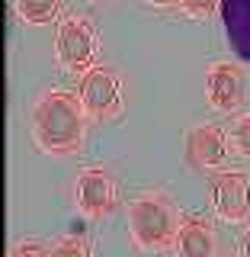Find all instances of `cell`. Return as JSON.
<instances>
[{"mask_svg": "<svg viewBox=\"0 0 250 257\" xmlns=\"http://www.w3.org/2000/svg\"><path fill=\"white\" fill-rule=\"evenodd\" d=\"M87 132V109L71 90H45L32 109V135L52 158H71L80 151Z\"/></svg>", "mask_w": 250, "mask_h": 257, "instance_id": "cell-1", "label": "cell"}, {"mask_svg": "<svg viewBox=\"0 0 250 257\" xmlns=\"http://www.w3.org/2000/svg\"><path fill=\"white\" fill-rule=\"evenodd\" d=\"M180 212L167 193H144L128 206V235L141 251H167L176 244Z\"/></svg>", "mask_w": 250, "mask_h": 257, "instance_id": "cell-2", "label": "cell"}, {"mask_svg": "<svg viewBox=\"0 0 250 257\" xmlns=\"http://www.w3.org/2000/svg\"><path fill=\"white\" fill-rule=\"evenodd\" d=\"M96 48H100V39H96V29L87 16H64V23L58 26V39H55V55L68 71H84L93 68L96 61Z\"/></svg>", "mask_w": 250, "mask_h": 257, "instance_id": "cell-3", "label": "cell"}, {"mask_svg": "<svg viewBox=\"0 0 250 257\" xmlns=\"http://www.w3.org/2000/svg\"><path fill=\"white\" fill-rule=\"evenodd\" d=\"M77 96H80V103H84L87 116H93V119L116 116V112L122 109V80H119V74L112 68L93 64L90 71L80 74Z\"/></svg>", "mask_w": 250, "mask_h": 257, "instance_id": "cell-4", "label": "cell"}, {"mask_svg": "<svg viewBox=\"0 0 250 257\" xmlns=\"http://www.w3.org/2000/svg\"><path fill=\"white\" fill-rule=\"evenodd\" d=\"M74 203L90 219L112 212L119 206V183L106 167H84L74 183Z\"/></svg>", "mask_w": 250, "mask_h": 257, "instance_id": "cell-5", "label": "cell"}, {"mask_svg": "<svg viewBox=\"0 0 250 257\" xmlns=\"http://www.w3.org/2000/svg\"><path fill=\"white\" fill-rule=\"evenodd\" d=\"M205 100L218 112H234L237 106H244L247 100L244 71L234 61H215L205 71Z\"/></svg>", "mask_w": 250, "mask_h": 257, "instance_id": "cell-6", "label": "cell"}, {"mask_svg": "<svg viewBox=\"0 0 250 257\" xmlns=\"http://www.w3.org/2000/svg\"><path fill=\"white\" fill-rule=\"evenodd\" d=\"M212 206L224 222H244L250 215V177L240 171H215Z\"/></svg>", "mask_w": 250, "mask_h": 257, "instance_id": "cell-7", "label": "cell"}, {"mask_svg": "<svg viewBox=\"0 0 250 257\" xmlns=\"http://www.w3.org/2000/svg\"><path fill=\"white\" fill-rule=\"evenodd\" d=\"M186 161L192 167H202V171H218L228 161V139H224V128L205 122L196 125L186 135Z\"/></svg>", "mask_w": 250, "mask_h": 257, "instance_id": "cell-8", "label": "cell"}, {"mask_svg": "<svg viewBox=\"0 0 250 257\" xmlns=\"http://www.w3.org/2000/svg\"><path fill=\"white\" fill-rule=\"evenodd\" d=\"M176 257H218V235L202 215H186L176 231Z\"/></svg>", "mask_w": 250, "mask_h": 257, "instance_id": "cell-9", "label": "cell"}, {"mask_svg": "<svg viewBox=\"0 0 250 257\" xmlns=\"http://www.w3.org/2000/svg\"><path fill=\"white\" fill-rule=\"evenodd\" d=\"M224 36L244 61H250V0H218Z\"/></svg>", "mask_w": 250, "mask_h": 257, "instance_id": "cell-10", "label": "cell"}, {"mask_svg": "<svg viewBox=\"0 0 250 257\" xmlns=\"http://www.w3.org/2000/svg\"><path fill=\"white\" fill-rule=\"evenodd\" d=\"M61 0H16V13L29 26H48L58 16Z\"/></svg>", "mask_w": 250, "mask_h": 257, "instance_id": "cell-11", "label": "cell"}, {"mask_svg": "<svg viewBox=\"0 0 250 257\" xmlns=\"http://www.w3.org/2000/svg\"><path fill=\"white\" fill-rule=\"evenodd\" d=\"M52 257H93V251H90V244H87L84 238H77V235H68V238L55 241V247H52Z\"/></svg>", "mask_w": 250, "mask_h": 257, "instance_id": "cell-12", "label": "cell"}, {"mask_svg": "<svg viewBox=\"0 0 250 257\" xmlns=\"http://www.w3.org/2000/svg\"><path fill=\"white\" fill-rule=\"evenodd\" d=\"M231 148L237 151V155L250 158V112L234 119V125H231Z\"/></svg>", "mask_w": 250, "mask_h": 257, "instance_id": "cell-13", "label": "cell"}, {"mask_svg": "<svg viewBox=\"0 0 250 257\" xmlns=\"http://www.w3.org/2000/svg\"><path fill=\"white\" fill-rule=\"evenodd\" d=\"M180 7L192 20H208L215 13V7H218V0H180Z\"/></svg>", "mask_w": 250, "mask_h": 257, "instance_id": "cell-14", "label": "cell"}, {"mask_svg": "<svg viewBox=\"0 0 250 257\" xmlns=\"http://www.w3.org/2000/svg\"><path fill=\"white\" fill-rule=\"evenodd\" d=\"M7 257H52L45 244H39V241H20V244H13Z\"/></svg>", "mask_w": 250, "mask_h": 257, "instance_id": "cell-15", "label": "cell"}, {"mask_svg": "<svg viewBox=\"0 0 250 257\" xmlns=\"http://www.w3.org/2000/svg\"><path fill=\"white\" fill-rule=\"evenodd\" d=\"M237 257H250V228L240 235V244H237Z\"/></svg>", "mask_w": 250, "mask_h": 257, "instance_id": "cell-16", "label": "cell"}, {"mask_svg": "<svg viewBox=\"0 0 250 257\" xmlns=\"http://www.w3.org/2000/svg\"><path fill=\"white\" fill-rule=\"evenodd\" d=\"M151 7H180V0H148Z\"/></svg>", "mask_w": 250, "mask_h": 257, "instance_id": "cell-17", "label": "cell"}, {"mask_svg": "<svg viewBox=\"0 0 250 257\" xmlns=\"http://www.w3.org/2000/svg\"><path fill=\"white\" fill-rule=\"evenodd\" d=\"M93 4H112V0H93Z\"/></svg>", "mask_w": 250, "mask_h": 257, "instance_id": "cell-18", "label": "cell"}]
</instances>
